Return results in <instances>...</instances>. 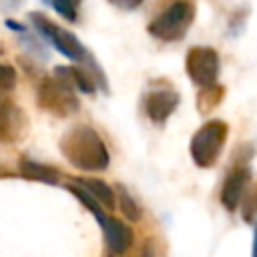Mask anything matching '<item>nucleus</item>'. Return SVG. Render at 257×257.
Segmentation results:
<instances>
[{"instance_id":"5","label":"nucleus","mask_w":257,"mask_h":257,"mask_svg":"<svg viewBox=\"0 0 257 257\" xmlns=\"http://www.w3.org/2000/svg\"><path fill=\"white\" fill-rule=\"evenodd\" d=\"M185 72L189 80L203 88H211L219 84V74H221V58L219 52L213 46H191L185 54Z\"/></svg>"},{"instance_id":"15","label":"nucleus","mask_w":257,"mask_h":257,"mask_svg":"<svg viewBox=\"0 0 257 257\" xmlns=\"http://www.w3.org/2000/svg\"><path fill=\"white\" fill-rule=\"evenodd\" d=\"M239 209H241V215H243V219L247 223H255L257 221V183L255 181L251 183V187L247 189L245 197L241 199Z\"/></svg>"},{"instance_id":"6","label":"nucleus","mask_w":257,"mask_h":257,"mask_svg":"<svg viewBox=\"0 0 257 257\" xmlns=\"http://www.w3.org/2000/svg\"><path fill=\"white\" fill-rule=\"evenodd\" d=\"M30 18H32V24L36 26V30H38L44 38H48V40L52 42V46H56L58 52H62L66 58L76 60V62H88V60H90V54L86 52L84 44H82L72 32H68V30L56 26V24L50 22L44 14H38V12H32Z\"/></svg>"},{"instance_id":"9","label":"nucleus","mask_w":257,"mask_h":257,"mask_svg":"<svg viewBox=\"0 0 257 257\" xmlns=\"http://www.w3.org/2000/svg\"><path fill=\"white\" fill-rule=\"evenodd\" d=\"M24 131L22 110L10 96L0 94V143H14Z\"/></svg>"},{"instance_id":"14","label":"nucleus","mask_w":257,"mask_h":257,"mask_svg":"<svg viewBox=\"0 0 257 257\" xmlns=\"http://www.w3.org/2000/svg\"><path fill=\"white\" fill-rule=\"evenodd\" d=\"M114 195H118V205H120L124 217H126L128 221H133V223L141 221V217H143V209H141V205L131 197V193H128L122 185L116 187V193H114Z\"/></svg>"},{"instance_id":"3","label":"nucleus","mask_w":257,"mask_h":257,"mask_svg":"<svg viewBox=\"0 0 257 257\" xmlns=\"http://www.w3.org/2000/svg\"><path fill=\"white\" fill-rule=\"evenodd\" d=\"M251 159H253V151L249 147L237 149V153H235V157H233V161H231V165H229V169L225 173L219 199H221V205L229 213H235L239 209L241 199L245 197L247 189L253 183Z\"/></svg>"},{"instance_id":"18","label":"nucleus","mask_w":257,"mask_h":257,"mask_svg":"<svg viewBox=\"0 0 257 257\" xmlns=\"http://www.w3.org/2000/svg\"><path fill=\"white\" fill-rule=\"evenodd\" d=\"M251 257H257V221L253 223V245H251Z\"/></svg>"},{"instance_id":"1","label":"nucleus","mask_w":257,"mask_h":257,"mask_svg":"<svg viewBox=\"0 0 257 257\" xmlns=\"http://www.w3.org/2000/svg\"><path fill=\"white\" fill-rule=\"evenodd\" d=\"M60 153L72 167L86 173L106 171L110 163V155L102 137L88 124L70 126L60 139Z\"/></svg>"},{"instance_id":"10","label":"nucleus","mask_w":257,"mask_h":257,"mask_svg":"<svg viewBox=\"0 0 257 257\" xmlns=\"http://www.w3.org/2000/svg\"><path fill=\"white\" fill-rule=\"evenodd\" d=\"M98 225L102 229V235H104V241H106V247L110 249V253L122 255L133 245V231L122 221H118L110 215H104L102 219H98Z\"/></svg>"},{"instance_id":"12","label":"nucleus","mask_w":257,"mask_h":257,"mask_svg":"<svg viewBox=\"0 0 257 257\" xmlns=\"http://www.w3.org/2000/svg\"><path fill=\"white\" fill-rule=\"evenodd\" d=\"M20 171L26 179H34V181H42V183H58V171L46 167V165H38L30 159H20Z\"/></svg>"},{"instance_id":"16","label":"nucleus","mask_w":257,"mask_h":257,"mask_svg":"<svg viewBox=\"0 0 257 257\" xmlns=\"http://www.w3.org/2000/svg\"><path fill=\"white\" fill-rule=\"evenodd\" d=\"M16 84V70L10 64H0V90H12Z\"/></svg>"},{"instance_id":"4","label":"nucleus","mask_w":257,"mask_h":257,"mask_svg":"<svg viewBox=\"0 0 257 257\" xmlns=\"http://www.w3.org/2000/svg\"><path fill=\"white\" fill-rule=\"evenodd\" d=\"M195 14L197 6L193 2H173L149 22L147 30L161 42H179L187 36V30L195 22Z\"/></svg>"},{"instance_id":"17","label":"nucleus","mask_w":257,"mask_h":257,"mask_svg":"<svg viewBox=\"0 0 257 257\" xmlns=\"http://www.w3.org/2000/svg\"><path fill=\"white\" fill-rule=\"evenodd\" d=\"M52 8L56 12H60L66 20H70V22L76 20V4H72V2H52Z\"/></svg>"},{"instance_id":"2","label":"nucleus","mask_w":257,"mask_h":257,"mask_svg":"<svg viewBox=\"0 0 257 257\" xmlns=\"http://www.w3.org/2000/svg\"><path fill=\"white\" fill-rule=\"evenodd\" d=\"M227 137H229V124L221 118H209L191 137L189 143L191 161L199 169H213L223 155Z\"/></svg>"},{"instance_id":"8","label":"nucleus","mask_w":257,"mask_h":257,"mask_svg":"<svg viewBox=\"0 0 257 257\" xmlns=\"http://www.w3.org/2000/svg\"><path fill=\"white\" fill-rule=\"evenodd\" d=\"M179 104H181L179 92L167 84H153L143 96L145 114L157 126H165V122L171 118V114L177 110Z\"/></svg>"},{"instance_id":"19","label":"nucleus","mask_w":257,"mask_h":257,"mask_svg":"<svg viewBox=\"0 0 257 257\" xmlns=\"http://www.w3.org/2000/svg\"><path fill=\"white\" fill-rule=\"evenodd\" d=\"M2 52H4V50H2V46H0V54H2Z\"/></svg>"},{"instance_id":"13","label":"nucleus","mask_w":257,"mask_h":257,"mask_svg":"<svg viewBox=\"0 0 257 257\" xmlns=\"http://www.w3.org/2000/svg\"><path fill=\"white\" fill-rule=\"evenodd\" d=\"M223 94H225V88L221 84L199 90V94H197V108H199V112L205 114V112L213 110L215 106H219V102L223 100Z\"/></svg>"},{"instance_id":"7","label":"nucleus","mask_w":257,"mask_h":257,"mask_svg":"<svg viewBox=\"0 0 257 257\" xmlns=\"http://www.w3.org/2000/svg\"><path fill=\"white\" fill-rule=\"evenodd\" d=\"M38 104L46 108L52 114L58 116H68L78 110V98L64 80L60 78H44L38 86Z\"/></svg>"},{"instance_id":"11","label":"nucleus","mask_w":257,"mask_h":257,"mask_svg":"<svg viewBox=\"0 0 257 257\" xmlns=\"http://www.w3.org/2000/svg\"><path fill=\"white\" fill-rule=\"evenodd\" d=\"M80 189H84L100 207L104 209H114L116 201H114V189L110 185H106L100 179H76V183Z\"/></svg>"}]
</instances>
